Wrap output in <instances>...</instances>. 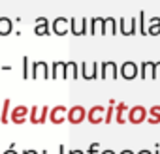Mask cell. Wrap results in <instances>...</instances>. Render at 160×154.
Here are the masks:
<instances>
[{
    "instance_id": "obj_1",
    "label": "cell",
    "mask_w": 160,
    "mask_h": 154,
    "mask_svg": "<svg viewBox=\"0 0 160 154\" xmlns=\"http://www.w3.org/2000/svg\"><path fill=\"white\" fill-rule=\"evenodd\" d=\"M70 32L73 36H85L89 34V19L87 17H72L70 19Z\"/></svg>"
},
{
    "instance_id": "obj_2",
    "label": "cell",
    "mask_w": 160,
    "mask_h": 154,
    "mask_svg": "<svg viewBox=\"0 0 160 154\" xmlns=\"http://www.w3.org/2000/svg\"><path fill=\"white\" fill-rule=\"evenodd\" d=\"M119 71L122 75V79L132 81V79H136V77H138V64L132 62V60H126V62H122V66H121Z\"/></svg>"
},
{
    "instance_id": "obj_3",
    "label": "cell",
    "mask_w": 160,
    "mask_h": 154,
    "mask_svg": "<svg viewBox=\"0 0 160 154\" xmlns=\"http://www.w3.org/2000/svg\"><path fill=\"white\" fill-rule=\"evenodd\" d=\"M136 30H138V19L136 17H132L130 21H126L124 17L119 21V32L122 34V36H132V34H136Z\"/></svg>"
},
{
    "instance_id": "obj_4",
    "label": "cell",
    "mask_w": 160,
    "mask_h": 154,
    "mask_svg": "<svg viewBox=\"0 0 160 154\" xmlns=\"http://www.w3.org/2000/svg\"><path fill=\"white\" fill-rule=\"evenodd\" d=\"M51 30H53L57 36H64V34L70 32V21H68L66 17H57V19L53 21V25H51Z\"/></svg>"
},
{
    "instance_id": "obj_5",
    "label": "cell",
    "mask_w": 160,
    "mask_h": 154,
    "mask_svg": "<svg viewBox=\"0 0 160 154\" xmlns=\"http://www.w3.org/2000/svg\"><path fill=\"white\" fill-rule=\"evenodd\" d=\"M47 113H49V107H47V105H43V107H32L28 118H30L32 124H42V122H45Z\"/></svg>"
},
{
    "instance_id": "obj_6",
    "label": "cell",
    "mask_w": 160,
    "mask_h": 154,
    "mask_svg": "<svg viewBox=\"0 0 160 154\" xmlns=\"http://www.w3.org/2000/svg\"><path fill=\"white\" fill-rule=\"evenodd\" d=\"M119 75H121V71H119L115 62H104L102 64V73H100L102 79H108V77L109 79H117Z\"/></svg>"
},
{
    "instance_id": "obj_7",
    "label": "cell",
    "mask_w": 160,
    "mask_h": 154,
    "mask_svg": "<svg viewBox=\"0 0 160 154\" xmlns=\"http://www.w3.org/2000/svg\"><path fill=\"white\" fill-rule=\"evenodd\" d=\"M100 73H98V62H92V64H89V62H83L81 64V77L83 79H96Z\"/></svg>"
},
{
    "instance_id": "obj_8",
    "label": "cell",
    "mask_w": 160,
    "mask_h": 154,
    "mask_svg": "<svg viewBox=\"0 0 160 154\" xmlns=\"http://www.w3.org/2000/svg\"><path fill=\"white\" fill-rule=\"evenodd\" d=\"M49 120H51L53 124H60V122L68 120V109L62 107V105H57L55 109H51V113H49Z\"/></svg>"
},
{
    "instance_id": "obj_9",
    "label": "cell",
    "mask_w": 160,
    "mask_h": 154,
    "mask_svg": "<svg viewBox=\"0 0 160 154\" xmlns=\"http://www.w3.org/2000/svg\"><path fill=\"white\" fill-rule=\"evenodd\" d=\"M85 117H87V113H85V109H83L81 105H75V107H72V109L68 111V120H70L72 124H79V122H83V120H85Z\"/></svg>"
},
{
    "instance_id": "obj_10",
    "label": "cell",
    "mask_w": 160,
    "mask_h": 154,
    "mask_svg": "<svg viewBox=\"0 0 160 154\" xmlns=\"http://www.w3.org/2000/svg\"><path fill=\"white\" fill-rule=\"evenodd\" d=\"M38 77H42V79H49L51 77L45 62H34L32 64V79H38Z\"/></svg>"
},
{
    "instance_id": "obj_11",
    "label": "cell",
    "mask_w": 160,
    "mask_h": 154,
    "mask_svg": "<svg viewBox=\"0 0 160 154\" xmlns=\"http://www.w3.org/2000/svg\"><path fill=\"white\" fill-rule=\"evenodd\" d=\"M28 117H30V113H28V109H27L25 105H17V107L12 111V122H13V124H23Z\"/></svg>"
},
{
    "instance_id": "obj_12",
    "label": "cell",
    "mask_w": 160,
    "mask_h": 154,
    "mask_svg": "<svg viewBox=\"0 0 160 154\" xmlns=\"http://www.w3.org/2000/svg\"><path fill=\"white\" fill-rule=\"evenodd\" d=\"M87 118H89L91 124H100L102 120H106V111H104V107H100V105L92 107V109L87 113Z\"/></svg>"
},
{
    "instance_id": "obj_13",
    "label": "cell",
    "mask_w": 160,
    "mask_h": 154,
    "mask_svg": "<svg viewBox=\"0 0 160 154\" xmlns=\"http://www.w3.org/2000/svg\"><path fill=\"white\" fill-rule=\"evenodd\" d=\"M104 25H106V19H104V17H92V19H91L89 34H92V36L102 34V36H104Z\"/></svg>"
},
{
    "instance_id": "obj_14",
    "label": "cell",
    "mask_w": 160,
    "mask_h": 154,
    "mask_svg": "<svg viewBox=\"0 0 160 154\" xmlns=\"http://www.w3.org/2000/svg\"><path fill=\"white\" fill-rule=\"evenodd\" d=\"M34 34H36V36H49V34H51V28H49V25H47V19H45V17H38V19H36Z\"/></svg>"
},
{
    "instance_id": "obj_15",
    "label": "cell",
    "mask_w": 160,
    "mask_h": 154,
    "mask_svg": "<svg viewBox=\"0 0 160 154\" xmlns=\"http://www.w3.org/2000/svg\"><path fill=\"white\" fill-rule=\"evenodd\" d=\"M51 77L53 79H66V62H55L53 64V70H51Z\"/></svg>"
},
{
    "instance_id": "obj_16",
    "label": "cell",
    "mask_w": 160,
    "mask_h": 154,
    "mask_svg": "<svg viewBox=\"0 0 160 154\" xmlns=\"http://www.w3.org/2000/svg\"><path fill=\"white\" fill-rule=\"evenodd\" d=\"M128 118H130V122H134V124H139V122H143L145 120V109L143 107H134V109H130V115H128Z\"/></svg>"
},
{
    "instance_id": "obj_17",
    "label": "cell",
    "mask_w": 160,
    "mask_h": 154,
    "mask_svg": "<svg viewBox=\"0 0 160 154\" xmlns=\"http://www.w3.org/2000/svg\"><path fill=\"white\" fill-rule=\"evenodd\" d=\"M13 32V21L8 17H0V36H10Z\"/></svg>"
},
{
    "instance_id": "obj_18",
    "label": "cell",
    "mask_w": 160,
    "mask_h": 154,
    "mask_svg": "<svg viewBox=\"0 0 160 154\" xmlns=\"http://www.w3.org/2000/svg\"><path fill=\"white\" fill-rule=\"evenodd\" d=\"M119 32V25H117V21L113 19V17H108L106 19V25H104V36H115Z\"/></svg>"
},
{
    "instance_id": "obj_19",
    "label": "cell",
    "mask_w": 160,
    "mask_h": 154,
    "mask_svg": "<svg viewBox=\"0 0 160 154\" xmlns=\"http://www.w3.org/2000/svg\"><path fill=\"white\" fill-rule=\"evenodd\" d=\"M149 36H160V17H151L147 26Z\"/></svg>"
},
{
    "instance_id": "obj_20",
    "label": "cell",
    "mask_w": 160,
    "mask_h": 154,
    "mask_svg": "<svg viewBox=\"0 0 160 154\" xmlns=\"http://www.w3.org/2000/svg\"><path fill=\"white\" fill-rule=\"evenodd\" d=\"M152 70H154V62H141V71H139V77H141V79L152 77Z\"/></svg>"
},
{
    "instance_id": "obj_21",
    "label": "cell",
    "mask_w": 160,
    "mask_h": 154,
    "mask_svg": "<svg viewBox=\"0 0 160 154\" xmlns=\"http://www.w3.org/2000/svg\"><path fill=\"white\" fill-rule=\"evenodd\" d=\"M81 73H77V64L75 62H66V79L72 77V79H77Z\"/></svg>"
},
{
    "instance_id": "obj_22",
    "label": "cell",
    "mask_w": 160,
    "mask_h": 154,
    "mask_svg": "<svg viewBox=\"0 0 160 154\" xmlns=\"http://www.w3.org/2000/svg\"><path fill=\"white\" fill-rule=\"evenodd\" d=\"M32 77V64L28 56H23V79H30Z\"/></svg>"
},
{
    "instance_id": "obj_23",
    "label": "cell",
    "mask_w": 160,
    "mask_h": 154,
    "mask_svg": "<svg viewBox=\"0 0 160 154\" xmlns=\"http://www.w3.org/2000/svg\"><path fill=\"white\" fill-rule=\"evenodd\" d=\"M138 26H139V32H141L143 36L149 34V32H147V26H145V12H139V13H138Z\"/></svg>"
},
{
    "instance_id": "obj_24",
    "label": "cell",
    "mask_w": 160,
    "mask_h": 154,
    "mask_svg": "<svg viewBox=\"0 0 160 154\" xmlns=\"http://www.w3.org/2000/svg\"><path fill=\"white\" fill-rule=\"evenodd\" d=\"M151 124H158L160 122V107H154V109H151V117L147 118Z\"/></svg>"
},
{
    "instance_id": "obj_25",
    "label": "cell",
    "mask_w": 160,
    "mask_h": 154,
    "mask_svg": "<svg viewBox=\"0 0 160 154\" xmlns=\"http://www.w3.org/2000/svg\"><path fill=\"white\" fill-rule=\"evenodd\" d=\"M124 109H126V105H124V103H119V105H117V122H119V124H122V122H124V118H122Z\"/></svg>"
},
{
    "instance_id": "obj_26",
    "label": "cell",
    "mask_w": 160,
    "mask_h": 154,
    "mask_svg": "<svg viewBox=\"0 0 160 154\" xmlns=\"http://www.w3.org/2000/svg\"><path fill=\"white\" fill-rule=\"evenodd\" d=\"M10 100H4V109H2V122L6 124L8 122V111H10Z\"/></svg>"
},
{
    "instance_id": "obj_27",
    "label": "cell",
    "mask_w": 160,
    "mask_h": 154,
    "mask_svg": "<svg viewBox=\"0 0 160 154\" xmlns=\"http://www.w3.org/2000/svg\"><path fill=\"white\" fill-rule=\"evenodd\" d=\"M152 79H160V62H154V70H152Z\"/></svg>"
},
{
    "instance_id": "obj_28",
    "label": "cell",
    "mask_w": 160,
    "mask_h": 154,
    "mask_svg": "<svg viewBox=\"0 0 160 154\" xmlns=\"http://www.w3.org/2000/svg\"><path fill=\"white\" fill-rule=\"evenodd\" d=\"M98 148H100V145H98V143H92V145L89 147V152H87V154H96Z\"/></svg>"
},
{
    "instance_id": "obj_29",
    "label": "cell",
    "mask_w": 160,
    "mask_h": 154,
    "mask_svg": "<svg viewBox=\"0 0 160 154\" xmlns=\"http://www.w3.org/2000/svg\"><path fill=\"white\" fill-rule=\"evenodd\" d=\"M70 154H85V152H83V150H77V148H75V150H70Z\"/></svg>"
},
{
    "instance_id": "obj_30",
    "label": "cell",
    "mask_w": 160,
    "mask_h": 154,
    "mask_svg": "<svg viewBox=\"0 0 160 154\" xmlns=\"http://www.w3.org/2000/svg\"><path fill=\"white\" fill-rule=\"evenodd\" d=\"M138 154H152V152H151V150H147V148H143V150H139Z\"/></svg>"
},
{
    "instance_id": "obj_31",
    "label": "cell",
    "mask_w": 160,
    "mask_h": 154,
    "mask_svg": "<svg viewBox=\"0 0 160 154\" xmlns=\"http://www.w3.org/2000/svg\"><path fill=\"white\" fill-rule=\"evenodd\" d=\"M23 154H38V152H36V150H25Z\"/></svg>"
},
{
    "instance_id": "obj_32",
    "label": "cell",
    "mask_w": 160,
    "mask_h": 154,
    "mask_svg": "<svg viewBox=\"0 0 160 154\" xmlns=\"http://www.w3.org/2000/svg\"><path fill=\"white\" fill-rule=\"evenodd\" d=\"M58 148H60V154H66V148H64V147H62V145H60V147H58Z\"/></svg>"
},
{
    "instance_id": "obj_33",
    "label": "cell",
    "mask_w": 160,
    "mask_h": 154,
    "mask_svg": "<svg viewBox=\"0 0 160 154\" xmlns=\"http://www.w3.org/2000/svg\"><path fill=\"white\" fill-rule=\"evenodd\" d=\"M4 154H17V152H15V150H12V148H10V150H6V152H4Z\"/></svg>"
},
{
    "instance_id": "obj_34",
    "label": "cell",
    "mask_w": 160,
    "mask_h": 154,
    "mask_svg": "<svg viewBox=\"0 0 160 154\" xmlns=\"http://www.w3.org/2000/svg\"><path fill=\"white\" fill-rule=\"evenodd\" d=\"M121 154H134V152H132V150H122Z\"/></svg>"
},
{
    "instance_id": "obj_35",
    "label": "cell",
    "mask_w": 160,
    "mask_h": 154,
    "mask_svg": "<svg viewBox=\"0 0 160 154\" xmlns=\"http://www.w3.org/2000/svg\"><path fill=\"white\" fill-rule=\"evenodd\" d=\"M102 154H115V152H113V150H104Z\"/></svg>"
},
{
    "instance_id": "obj_36",
    "label": "cell",
    "mask_w": 160,
    "mask_h": 154,
    "mask_svg": "<svg viewBox=\"0 0 160 154\" xmlns=\"http://www.w3.org/2000/svg\"><path fill=\"white\" fill-rule=\"evenodd\" d=\"M154 154H160V152H158V150H156V152H154Z\"/></svg>"
}]
</instances>
